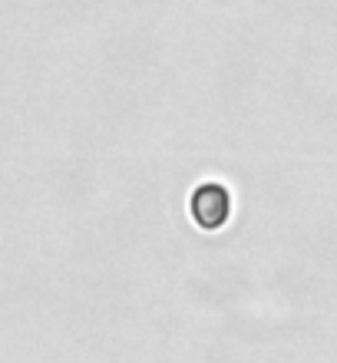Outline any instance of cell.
Listing matches in <instances>:
<instances>
[{
    "label": "cell",
    "mask_w": 337,
    "mask_h": 363,
    "mask_svg": "<svg viewBox=\"0 0 337 363\" xmlns=\"http://www.w3.org/2000/svg\"><path fill=\"white\" fill-rule=\"evenodd\" d=\"M189 215L202 231H219L231 215V191L222 182H202L189 195Z\"/></svg>",
    "instance_id": "obj_1"
}]
</instances>
